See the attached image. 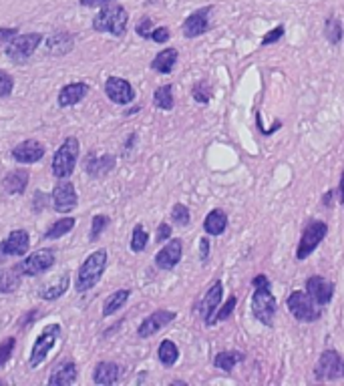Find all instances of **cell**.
<instances>
[{
    "label": "cell",
    "mask_w": 344,
    "mask_h": 386,
    "mask_svg": "<svg viewBox=\"0 0 344 386\" xmlns=\"http://www.w3.org/2000/svg\"><path fill=\"white\" fill-rule=\"evenodd\" d=\"M31 248V235L26 230H15L0 242V260L6 258H22Z\"/></svg>",
    "instance_id": "12"
},
{
    "label": "cell",
    "mask_w": 344,
    "mask_h": 386,
    "mask_svg": "<svg viewBox=\"0 0 344 386\" xmlns=\"http://www.w3.org/2000/svg\"><path fill=\"white\" fill-rule=\"evenodd\" d=\"M55 255L57 253H55V250H51V248H42V250L33 251L31 255H26L22 262H19L15 266V270L19 271L20 276H31V278L33 276H40V274L49 271L55 266V262H57Z\"/></svg>",
    "instance_id": "7"
},
{
    "label": "cell",
    "mask_w": 344,
    "mask_h": 386,
    "mask_svg": "<svg viewBox=\"0 0 344 386\" xmlns=\"http://www.w3.org/2000/svg\"><path fill=\"white\" fill-rule=\"evenodd\" d=\"M60 334H63V326L60 324H49L47 328L38 334L35 344H33V350H31V356H28V367H31V370L38 368L49 358V354L53 352V348L57 346Z\"/></svg>",
    "instance_id": "5"
},
{
    "label": "cell",
    "mask_w": 344,
    "mask_h": 386,
    "mask_svg": "<svg viewBox=\"0 0 344 386\" xmlns=\"http://www.w3.org/2000/svg\"><path fill=\"white\" fill-rule=\"evenodd\" d=\"M127 24H129L127 8L121 6V4H115V2L105 4L91 22L95 33H107V35H113L117 39L127 33Z\"/></svg>",
    "instance_id": "1"
},
{
    "label": "cell",
    "mask_w": 344,
    "mask_h": 386,
    "mask_svg": "<svg viewBox=\"0 0 344 386\" xmlns=\"http://www.w3.org/2000/svg\"><path fill=\"white\" fill-rule=\"evenodd\" d=\"M172 37V33H170V28L167 26H157V28H153L151 31V37L149 39L153 42H157V44H163V42H167Z\"/></svg>",
    "instance_id": "44"
},
{
    "label": "cell",
    "mask_w": 344,
    "mask_h": 386,
    "mask_svg": "<svg viewBox=\"0 0 344 386\" xmlns=\"http://www.w3.org/2000/svg\"><path fill=\"white\" fill-rule=\"evenodd\" d=\"M228 228V213L224 210H211L204 219V230L208 235H222Z\"/></svg>",
    "instance_id": "27"
},
{
    "label": "cell",
    "mask_w": 344,
    "mask_h": 386,
    "mask_svg": "<svg viewBox=\"0 0 344 386\" xmlns=\"http://www.w3.org/2000/svg\"><path fill=\"white\" fill-rule=\"evenodd\" d=\"M75 49V37L67 31L63 33H55L49 39L44 40V53L51 57H63L69 55Z\"/></svg>",
    "instance_id": "20"
},
{
    "label": "cell",
    "mask_w": 344,
    "mask_h": 386,
    "mask_svg": "<svg viewBox=\"0 0 344 386\" xmlns=\"http://www.w3.org/2000/svg\"><path fill=\"white\" fill-rule=\"evenodd\" d=\"M175 312L173 310H155L153 314H149L137 328V336L139 338H151L153 334H157L159 330H163L165 326H170L175 320Z\"/></svg>",
    "instance_id": "15"
},
{
    "label": "cell",
    "mask_w": 344,
    "mask_h": 386,
    "mask_svg": "<svg viewBox=\"0 0 344 386\" xmlns=\"http://www.w3.org/2000/svg\"><path fill=\"white\" fill-rule=\"evenodd\" d=\"M332 193H334V192H326L325 199H322V201H325L326 205H330V201H332Z\"/></svg>",
    "instance_id": "53"
},
{
    "label": "cell",
    "mask_w": 344,
    "mask_h": 386,
    "mask_svg": "<svg viewBox=\"0 0 344 386\" xmlns=\"http://www.w3.org/2000/svg\"><path fill=\"white\" fill-rule=\"evenodd\" d=\"M40 42H44V37L40 33H28V35H17L15 39L6 44V57L15 65H26L33 55L37 53Z\"/></svg>",
    "instance_id": "6"
},
{
    "label": "cell",
    "mask_w": 344,
    "mask_h": 386,
    "mask_svg": "<svg viewBox=\"0 0 344 386\" xmlns=\"http://www.w3.org/2000/svg\"><path fill=\"white\" fill-rule=\"evenodd\" d=\"M131 298V290L123 288V290H117L113 292L111 296H107V300L103 302V318H109V316H113L117 314L119 310L123 308L125 304H127V300Z\"/></svg>",
    "instance_id": "28"
},
{
    "label": "cell",
    "mask_w": 344,
    "mask_h": 386,
    "mask_svg": "<svg viewBox=\"0 0 344 386\" xmlns=\"http://www.w3.org/2000/svg\"><path fill=\"white\" fill-rule=\"evenodd\" d=\"M19 35V28H10V26H2L0 28V47H6L10 40Z\"/></svg>",
    "instance_id": "47"
},
{
    "label": "cell",
    "mask_w": 344,
    "mask_h": 386,
    "mask_svg": "<svg viewBox=\"0 0 344 386\" xmlns=\"http://www.w3.org/2000/svg\"><path fill=\"white\" fill-rule=\"evenodd\" d=\"M15 348H17V338L15 336H8L4 342H0V368L10 360V356L15 354Z\"/></svg>",
    "instance_id": "40"
},
{
    "label": "cell",
    "mask_w": 344,
    "mask_h": 386,
    "mask_svg": "<svg viewBox=\"0 0 344 386\" xmlns=\"http://www.w3.org/2000/svg\"><path fill=\"white\" fill-rule=\"evenodd\" d=\"M22 284V276L17 270L0 268V294H15Z\"/></svg>",
    "instance_id": "30"
},
{
    "label": "cell",
    "mask_w": 344,
    "mask_h": 386,
    "mask_svg": "<svg viewBox=\"0 0 344 386\" xmlns=\"http://www.w3.org/2000/svg\"><path fill=\"white\" fill-rule=\"evenodd\" d=\"M151 31L153 22L149 17H143V19L137 22V26H135V33H137L141 39H149V37H151Z\"/></svg>",
    "instance_id": "43"
},
{
    "label": "cell",
    "mask_w": 344,
    "mask_h": 386,
    "mask_svg": "<svg viewBox=\"0 0 344 386\" xmlns=\"http://www.w3.org/2000/svg\"><path fill=\"white\" fill-rule=\"evenodd\" d=\"M49 205V195H44L42 192H35V199H33V208L35 212H42Z\"/></svg>",
    "instance_id": "48"
},
{
    "label": "cell",
    "mask_w": 344,
    "mask_h": 386,
    "mask_svg": "<svg viewBox=\"0 0 344 386\" xmlns=\"http://www.w3.org/2000/svg\"><path fill=\"white\" fill-rule=\"evenodd\" d=\"M222 296H224V286H222V282H215V284H211V288L204 296V300L197 304V314L202 316L206 326H213V316H215L218 308L222 306Z\"/></svg>",
    "instance_id": "16"
},
{
    "label": "cell",
    "mask_w": 344,
    "mask_h": 386,
    "mask_svg": "<svg viewBox=\"0 0 344 386\" xmlns=\"http://www.w3.org/2000/svg\"><path fill=\"white\" fill-rule=\"evenodd\" d=\"M177 57H179L177 49H163L151 60V69L155 73H159V75H170L173 71V67H175V62H177Z\"/></svg>",
    "instance_id": "26"
},
{
    "label": "cell",
    "mask_w": 344,
    "mask_h": 386,
    "mask_svg": "<svg viewBox=\"0 0 344 386\" xmlns=\"http://www.w3.org/2000/svg\"><path fill=\"white\" fill-rule=\"evenodd\" d=\"M79 153H81V143L76 137H67L63 141V145L58 147L55 155H53V163H51V169L53 175L58 179H67L71 177L76 167V161H79Z\"/></svg>",
    "instance_id": "3"
},
{
    "label": "cell",
    "mask_w": 344,
    "mask_h": 386,
    "mask_svg": "<svg viewBox=\"0 0 344 386\" xmlns=\"http://www.w3.org/2000/svg\"><path fill=\"white\" fill-rule=\"evenodd\" d=\"M107 260H109L107 250H97L85 258V262L81 264L75 278V290L79 294L93 290L101 282L105 268H107Z\"/></svg>",
    "instance_id": "2"
},
{
    "label": "cell",
    "mask_w": 344,
    "mask_h": 386,
    "mask_svg": "<svg viewBox=\"0 0 344 386\" xmlns=\"http://www.w3.org/2000/svg\"><path fill=\"white\" fill-rule=\"evenodd\" d=\"M109 217L107 215H103V213H99V215H95L93 217V221H91V232H89V240L91 242H95V240H99V235L107 230V226H109Z\"/></svg>",
    "instance_id": "38"
},
{
    "label": "cell",
    "mask_w": 344,
    "mask_h": 386,
    "mask_svg": "<svg viewBox=\"0 0 344 386\" xmlns=\"http://www.w3.org/2000/svg\"><path fill=\"white\" fill-rule=\"evenodd\" d=\"M252 296V314L258 322H262L264 326H272L274 316L278 312V302L272 294L270 288H254Z\"/></svg>",
    "instance_id": "8"
},
{
    "label": "cell",
    "mask_w": 344,
    "mask_h": 386,
    "mask_svg": "<svg viewBox=\"0 0 344 386\" xmlns=\"http://www.w3.org/2000/svg\"><path fill=\"white\" fill-rule=\"evenodd\" d=\"M76 378H79V370L73 360H67L63 364H58L53 374L49 376V385L51 386H69L75 385Z\"/></svg>",
    "instance_id": "23"
},
{
    "label": "cell",
    "mask_w": 344,
    "mask_h": 386,
    "mask_svg": "<svg viewBox=\"0 0 344 386\" xmlns=\"http://www.w3.org/2000/svg\"><path fill=\"white\" fill-rule=\"evenodd\" d=\"M213 10V6H202L197 10H193L188 19L183 20L181 24V33L183 37L188 39H195V37H202L210 31V15Z\"/></svg>",
    "instance_id": "13"
},
{
    "label": "cell",
    "mask_w": 344,
    "mask_h": 386,
    "mask_svg": "<svg viewBox=\"0 0 344 386\" xmlns=\"http://www.w3.org/2000/svg\"><path fill=\"white\" fill-rule=\"evenodd\" d=\"M28 171L26 169H15V171H8L2 179V190L8 193V195H20V193L26 192L28 187Z\"/></svg>",
    "instance_id": "24"
},
{
    "label": "cell",
    "mask_w": 344,
    "mask_h": 386,
    "mask_svg": "<svg viewBox=\"0 0 344 386\" xmlns=\"http://www.w3.org/2000/svg\"><path fill=\"white\" fill-rule=\"evenodd\" d=\"M244 360V354L242 352H220V354H215V358H213V367L220 368V370H224V372H231L236 364H240Z\"/></svg>",
    "instance_id": "33"
},
{
    "label": "cell",
    "mask_w": 344,
    "mask_h": 386,
    "mask_svg": "<svg viewBox=\"0 0 344 386\" xmlns=\"http://www.w3.org/2000/svg\"><path fill=\"white\" fill-rule=\"evenodd\" d=\"M306 292L325 308L326 304H330V300L334 296V282L326 280L322 276H312L306 280Z\"/></svg>",
    "instance_id": "19"
},
{
    "label": "cell",
    "mask_w": 344,
    "mask_h": 386,
    "mask_svg": "<svg viewBox=\"0 0 344 386\" xmlns=\"http://www.w3.org/2000/svg\"><path fill=\"white\" fill-rule=\"evenodd\" d=\"M325 37L330 44H338L343 40V22L336 17H328L325 22Z\"/></svg>",
    "instance_id": "35"
},
{
    "label": "cell",
    "mask_w": 344,
    "mask_h": 386,
    "mask_svg": "<svg viewBox=\"0 0 344 386\" xmlns=\"http://www.w3.org/2000/svg\"><path fill=\"white\" fill-rule=\"evenodd\" d=\"M181 255H183V242L177 237L167 240V244L155 253V266L159 270H173L181 262Z\"/></svg>",
    "instance_id": "18"
},
{
    "label": "cell",
    "mask_w": 344,
    "mask_h": 386,
    "mask_svg": "<svg viewBox=\"0 0 344 386\" xmlns=\"http://www.w3.org/2000/svg\"><path fill=\"white\" fill-rule=\"evenodd\" d=\"M115 165H117V157H115V155L97 157V155L91 151V153L87 155V159H85V171L91 175V177H97V179H101V177L111 174L115 169Z\"/></svg>",
    "instance_id": "21"
},
{
    "label": "cell",
    "mask_w": 344,
    "mask_h": 386,
    "mask_svg": "<svg viewBox=\"0 0 344 386\" xmlns=\"http://www.w3.org/2000/svg\"><path fill=\"white\" fill-rule=\"evenodd\" d=\"M314 374L318 380H341L344 378V358L336 350H325L316 362Z\"/></svg>",
    "instance_id": "10"
},
{
    "label": "cell",
    "mask_w": 344,
    "mask_h": 386,
    "mask_svg": "<svg viewBox=\"0 0 344 386\" xmlns=\"http://www.w3.org/2000/svg\"><path fill=\"white\" fill-rule=\"evenodd\" d=\"M121 378V368L115 362H99L95 367V372H93V383L95 385H103V386H111L115 383H119Z\"/></svg>",
    "instance_id": "25"
},
{
    "label": "cell",
    "mask_w": 344,
    "mask_h": 386,
    "mask_svg": "<svg viewBox=\"0 0 344 386\" xmlns=\"http://www.w3.org/2000/svg\"><path fill=\"white\" fill-rule=\"evenodd\" d=\"M252 286H254V288H270V280H268L264 274H258V276L252 280Z\"/></svg>",
    "instance_id": "51"
},
{
    "label": "cell",
    "mask_w": 344,
    "mask_h": 386,
    "mask_svg": "<svg viewBox=\"0 0 344 386\" xmlns=\"http://www.w3.org/2000/svg\"><path fill=\"white\" fill-rule=\"evenodd\" d=\"M153 105L157 109H161V111H172L173 107H175L172 85H163V87L155 89V93H153Z\"/></svg>",
    "instance_id": "32"
},
{
    "label": "cell",
    "mask_w": 344,
    "mask_h": 386,
    "mask_svg": "<svg viewBox=\"0 0 344 386\" xmlns=\"http://www.w3.org/2000/svg\"><path fill=\"white\" fill-rule=\"evenodd\" d=\"M105 95L115 105H129L135 101V89L127 78L109 77L105 81Z\"/></svg>",
    "instance_id": "14"
},
{
    "label": "cell",
    "mask_w": 344,
    "mask_h": 386,
    "mask_svg": "<svg viewBox=\"0 0 344 386\" xmlns=\"http://www.w3.org/2000/svg\"><path fill=\"white\" fill-rule=\"evenodd\" d=\"M172 226L170 224H159V228H157V233H155V240H157V244H163V242H167L170 237H172Z\"/></svg>",
    "instance_id": "46"
},
{
    "label": "cell",
    "mask_w": 344,
    "mask_h": 386,
    "mask_svg": "<svg viewBox=\"0 0 344 386\" xmlns=\"http://www.w3.org/2000/svg\"><path fill=\"white\" fill-rule=\"evenodd\" d=\"M326 233H328V226L325 221H320V219L310 221L302 232V237H300V244H298V250H296V260L304 262L308 255H312V251L320 246Z\"/></svg>",
    "instance_id": "9"
},
{
    "label": "cell",
    "mask_w": 344,
    "mask_h": 386,
    "mask_svg": "<svg viewBox=\"0 0 344 386\" xmlns=\"http://www.w3.org/2000/svg\"><path fill=\"white\" fill-rule=\"evenodd\" d=\"M69 282H71V276H69V274H63L53 286L40 290V292H38V298H40V300H47V302H55V300H58V298L69 290Z\"/></svg>",
    "instance_id": "29"
},
{
    "label": "cell",
    "mask_w": 344,
    "mask_h": 386,
    "mask_svg": "<svg viewBox=\"0 0 344 386\" xmlns=\"http://www.w3.org/2000/svg\"><path fill=\"white\" fill-rule=\"evenodd\" d=\"M236 304H238V298L236 296H229L228 302L224 304V306H220L218 312H215V316H213V324H218V322H224V320H228L229 316L234 314V310H236Z\"/></svg>",
    "instance_id": "39"
},
{
    "label": "cell",
    "mask_w": 344,
    "mask_h": 386,
    "mask_svg": "<svg viewBox=\"0 0 344 386\" xmlns=\"http://www.w3.org/2000/svg\"><path fill=\"white\" fill-rule=\"evenodd\" d=\"M284 31H286V28H284L282 24H280V26H276V28H272V31L268 33L266 37L262 39V47H268V44H274L276 40L282 39V37H284Z\"/></svg>",
    "instance_id": "45"
},
{
    "label": "cell",
    "mask_w": 344,
    "mask_h": 386,
    "mask_svg": "<svg viewBox=\"0 0 344 386\" xmlns=\"http://www.w3.org/2000/svg\"><path fill=\"white\" fill-rule=\"evenodd\" d=\"M15 91V78L10 77L6 71L0 69V99H6V96L13 95Z\"/></svg>",
    "instance_id": "42"
},
{
    "label": "cell",
    "mask_w": 344,
    "mask_h": 386,
    "mask_svg": "<svg viewBox=\"0 0 344 386\" xmlns=\"http://www.w3.org/2000/svg\"><path fill=\"white\" fill-rule=\"evenodd\" d=\"M51 201H53V210L57 213H71L79 205L76 187L69 179H60L51 193Z\"/></svg>",
    "instance_id": "11"
},
{
    "label": "cell",
    "mask_w": 344,
    "mask_h": 386,
    "mask_svg": "<svg viewBox=\"0 0 344 386\" xmlns=\"http://www.w3.org/2000/svg\"><path fill=\"white\" fill-rule=\"evenodd\" d=\"M191 95L193 99L197 101V103H202V105H206V103H210V96H211V89L210 85L206 83V81H199L195 87H193V91H191Z\"/></svg>",
    "instance_id": "41"
},
{
    "label": "cell",
    "mask_w": 344,
    "mask_h": 386,
    "mask_svg": "<svg viewBox=\"0 0 344 386\" xmlns=\"http://www.w3.org/2000/svg\"><path fill=\"white\" fill-rule=\"evenodd\" d=\"M157 358L163 367L172 368L179 360V348L175 346V342L172 340H163L157 348Z\"/></svg>",
    "instance_id": "31"
},
{
    "label": "cell",
    "mask_w": 344,
    "mask_h": 386,
    "mask_svg": "<svg viewBox=\"0 0 344 386\" xmlns=\"http://www.w3.org/2000/svg\"><path fill=\"white\" fill-rule=\"evenodd\" d=\"M210 258V240L208 237H202L199 240V260L202 262H208Z\"/></svg>",
    "instance_id": "49"
},
{
    "label": "cell",
    "mask_w": 344,
    "mask_h": 386,
    "mask_svg": "<svg viewBox=\"0 0 344 386\" xmlns=\"http://www.w3.org/2000/svg\"><path fill=\"white\" fill-rule=\"evenodd\" d=\"M44 153H47L44 145L40 141H37V139H24V141H20L19 145H15V149L10 151L13 159L22 163V165L38 163L44 157Z\"/></svg>",
    "instance_id": "17"
},
{
    "label": "cell",
    "mask_w": 344,
    "mask_h": 386,
    "mask_svg": "<svg viewBox=\"0 0 344 386\" xmlns=\"http://www.w3.org/2000/svg\"><path fill=\"white\" fill-rule=\"evenodd\" d=\"M75 224V217H63V219H58V221H55V224L44 232V240H58V237L67 235L69 232H73Z\"/></svg>",
    "instance_id": "34"
},
{
    "label": "cell",
    "mask_w": 344,
    "mask_h": 386,
    "mask_svg": "<svg viewBox=\"0 0 344 386\" xmlns=\"http://www.w3.org/2000/svg\"><path fill=\"white\" fill-rule=\"evenodd\" d=\"M172 221L175 224V226H179V228L190 226L191 215H190V210H188V205H183V203H175L172 210Z\"/></svg>",
    "instance_id": "37"
},
{
    "label": "cell",
    "mask_w": 344,
    "mask_h": 386,
    "mask_svg": "<svg viewBox=\"0 0 344 386\" xmlns=\"http://www.w3.org/2000/svg\"><path fill=\"white\" fill-rule=\"evenodd\" d=\"M147 244H149V233L145 232V228L141 224H137L133 228V233H131V251L141 253L147 248Z\"/></svg>",
    "instance_id": "36"
},
{
    "label": "cell",
    "mask_w": 344,
    "mask_h": 386,
    "mask_svg": "<svg viewBox=\"0 0 344 386\" xmlns=\"http://www.w3.org/2000/svg\"><path fill=\"white\" fill-rule=\"evenodd\" d=\"M89 95V85L87 83H69L60 89L58 93V107L67 109V107H73L76 103H81L85 96Z\"/></svg>",
    "instance_id": "22"
},
{
    "label": "cell",
    "mask_w": 344,
    "mask_h": 386,
    "mask_svg": "<svg viewBox=\"0 0 344 386\" xmlns=\"http://www.w3.org/2000/svg\"><path fill=\"white\" fill-rule=\"evenodd\" d=\"M338 199H341V203L344 205V174L341 177V187H338Z\"/></svg>",
    "instance_id": "52"
},
{
    "label": "cell",
    "mask_w": 344,
    "mask_h": 386,
    "mask_svg": "<svg viewBox=\"0 0 344 386\" xmlns=\"http://www.w3.org/2000/svg\"><path fill=\"white\" fill-rule=\"evenodd\" d=\"M115 0H79L81 6L85 8H95V6H105V4H111Z\"/></svg>",
    "instance_id": "50"
},
{
    "label": "cell",
    "mask_w": 344,
    "mask_h": 386,
    "mask_svg": "<svg viewBox=\"0 0 344 386\" xmlns=\"http://www.w3.org/2000/svg\"><path fill=\"white\" fill-rule=\"evenodd\" d=\"M286 306L288 312H290L298 322H306V324L318 322L320 316H322V306H320L308 292H300V290H296V292H292V294L288 296Z\"/></svg>",
    "instance_id": "4"
}]
</instances>
